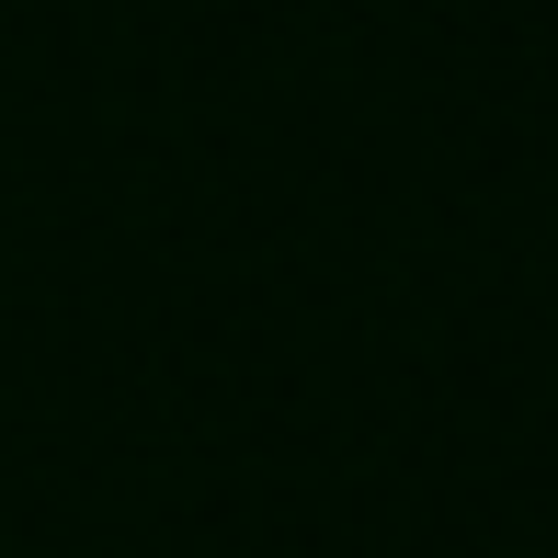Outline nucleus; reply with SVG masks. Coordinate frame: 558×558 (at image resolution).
Returning a JSON list of instances; mask_svg holds the SVG:
<instances>
[]
</instances>
